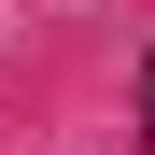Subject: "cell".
I'll list each match as a JSON object with an SVG mask.
<instances>
[{
	"label": "cell",
	"instance_id": "1",
	"mask_svg": "<svg viewBox=\"0 0 155 155\" xmlns=\"http://www.w3.org/2000/svg\"><path fill=\"white\" fill-rule=\"evenodd\" d=\"M141 155H155V71H141Z\"/></svg>",
	"mask_w": 155,
	"mask_h": 155
}]
</instances>
